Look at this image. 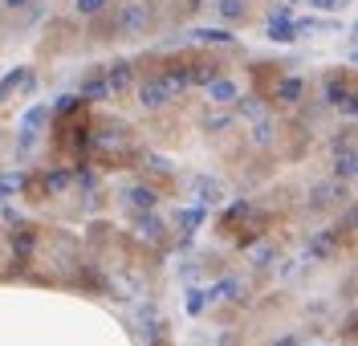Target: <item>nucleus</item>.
<instances>
[{"mask_svg":"<svg viewBox=\"0 0 358 346\" xmlns=\"http://www.w3.org/2000/svg\"><path fill=\"white\" fill-rule=\"evenodd\" d=\"M4 4H13V8H21V4H24V0H4Z\"/></svg>","mask_w":358,"mask_h":346,"instance_id":"39448f33","label":"nucleus"},{"mask_svg":"<svg viewBox=\"0 0 358 346\" xmlns=\"http://www.w3.org/2000/svg\"><path fill=\"white\" fill-rule=\"evenodd\" d=\"M212 98H216V102H232V98H236V90H232L228 82H216V86H212Z\"/></svg>","mask_w":358,"mask_h":346,"instance_id":"f03ea898","label":"nucleus"},{"mask_svg":"<svg viewBox=\"0 0 358 346\" xmlns=\"http://www.w3.org/2000/svg\"><path fill=\"white\" fill-rule=\"evenodd\" d=\"M82 4V13H102V0H78Z\"/></svg>","mask_w":358,"mask_h":346,"instance_id":"20e7f679","label":"nucleus"},{"mask_svg":"<svg viewBox=\"0 0 358 346\" xmlns=\"http://www.w3.org/2000/svg\"><path fill=\"white\" fill-rule=\"evenodd\" d=\"M338 175H355V155H346V159H338V167H334Z\"/></svg>","mask_w":358,"mask_h":346,"instance_id":"7ed1b4c3","label":"nucleus"},{"mask_svg":"<svg viewBox=\"0 0 358 346\" xmlns=\"http://www.w3.org/2000/svg\"><path fill=\"white\" fill-rule=\"evenodd\" d=\"M127 196H131V204H138V208H155V192H151V187H131Z\"/></svg>","mask_w":358,"mask_h":346,"instance_id":"f257e3e1","label":"nucleus"}]
</instances>
